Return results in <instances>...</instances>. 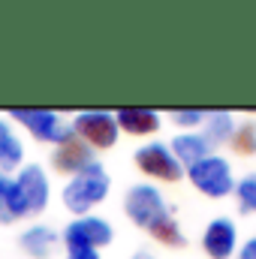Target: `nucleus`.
Instances as JSON below:
<instances>
[{
    "label": "nucleus",
    "instance_id": "nucleus-21",
    "mask_svg": "<svg viewBox=\"0 0 256 259\" xmlns=\"http://www.w3.org/2000/svg\"><path fill=\"white\" fill-rule=\"evenodd\" d=\"M66 259H100V253L91 247H66Z\"/></svg>",
    "mask_w": 256,
    "mask_h": 259
},
{
    "label": "nucleus",
    "instance_id": "nucleus-1",
    "mask_svg": "<svg viewBox=\"0 0 256 259\" xmlns=\"http://www.w3.org/2000/svg\"><path fill=\"white\" fill-rule=\"evenodd\" d=\"M109 193V175L100 163H91L84 172H78L64 187V205L72 214H88L94 205H100Z\"/></svg>",
    "mask_w": 256,
    "mask_h": 259
},
{
    "label": "nucleus",
    "instance_id": "nucleus-18",
    "mask_svg": "<svg viewBox=\"0 0 256 259\" xmlns=\"http://www.w3.org/2000/svg\"><path fill=\"white\" fill-rule=\"evenodd\" d=\"M238 205L241 211H256V175H247L241 184H238Z\"/></svg>",
    "mask_w": 256,
    "mask_h": 259
},
{
    "label": "nucleus",
    "instance_id": "nucleus-4",
    "mask_svg": "<svg viewBox=\"0 0 256 259\" xmlns=\"http://www.w3.org/2000/svg\"><path fill=\"white\" fill-rule=\"evenodd\" d=\"M124 211H127V217L136 226H145V229H148L154 220H160L163 214H169L160 190L151 187V184H136V187H130L127 199H124Z\"/></svg>",
    "mask_w": 256,
    "mask_h": 259
},
{
    "label": "nucleus",
    "instance_id": "nucleus-17",
    "mask_svg": "<svg viewBox=\"0 0 256 259\" xmlns=\"http://www.w3.org/2000/svg\"><path fill=\"white\" fill-rule=\"evenodd\" d=\"M229 145H232L235 154H241V157L256 154V127L250 121H247V124H238L235 133H232V139H229Z\"/></svg>",
    "mask_w": 256,
    "mask_h": 259
},
{
    "label": "nucleus",
    "instance_id": "nucleus-19",
    "mask_svg": "<svg viewBox=\"0 0 256 259\" xmlns=\"http://www.w3.org/2000/svg\"><path fill=\"white\" fill-rule=\"evenodd\" d=\"M172 121L181 127H199L205 121V112L202 109H172Z\"/></svg>",
    "mask_w": 256,
    "mask_h": 259
},
{
    "label": "nucleus",
    "instance_id": "nucleus-5",
    "mask_svg": "<svg viewBox=\"0 0 256 259\" xmlns=\"http://www.w3.org/2000/svg\"><path fill=\"white\" fill-rule=\"evenodd\" d=\"M72 133L91 148H112L118 142V121L109 112H81L72 121Z\"/></svg>",
    "mask_w": 256,
    "mask_h": 259
},
{
    "label": "nucleus",
    "instance_id": "nucleus-16",
    "mask_svg": "<svg viewBox=\"0 0 256 259\" xmlns=\"http://www.w3.org/2000/svg\"><path fill=\"white\" fill-rule=\"evenodd\" d=\"M148 232H151V238H157V241L166 244V247H181V244H184V235H181L178 223L172 220V214H163L160 220H154V223L148 226Z\"/></svg>",
    "mask_w": 256,
    "mask_h": 259
},
{
    "label": "nucleus",
    "instance_id": "nucleus-20",
    "mask_svg": "<svg viewBox=\"0 0 256 259\" xmlns=\"http://www.w3.org/2000/svg\"><path fill=\"white\" fill-rule=\"evenodd\" d=\"M9 178L0 172V226L3 223H12V211H9Z\"/></svg>",
    "mask_w": 256,
    "mask_h": 259
},
{
    "label": "nucleus",
    "instance_id": "nucleus-11",
    "mask_svg": "<svg viewBox=\"0 0 256 259\" xmlns=\"http://www.w3.org/2000/svg\"><path fill=\"white\" fill-rule=\"evenodd\" d=\"M172 154H175V160L181 163V166H196L199 160H205V157H211V145L205 142V136H196V133H181V136H175L172 139Z\"/></svg>",
    "mask_w": 256,
    "mask_h": 259
},
{
    "label": "nucleus",
    "instance_id": "nucleus-6",
    "mask_svg": "<svg viewBox=\"0 0 256 259\" xmlns=\"http://www.w3.org/2000/svg\"><path fill=\"white\" fill-rule=\"evenodd\" d=\"M136 166H139L145 175L160 178V181H178V178L184 175V169H181V163L175 160L172 148H166V145H160V142L139 148V151H136Z\"/></svg>",
    "mask_w": 256,
    "mask_h": 259
},
{
    "label": "nucleus",
    "instance_id": "nucleus-9",
    "mask_svg": "<svg viewBox=\"0 0 256 259\" xmlns=\"http://www.w3.org/2000/svg\"><path fill=\"white\" fill-rule=\"evenodd\" d=\"M52 163H55V169L61 172V175H78V172H84L91 163H97L94 160V148L88 145V142H81L75 133H69L64 142L55 148V157H52Z\"/></svg>",
    "mask_w": 256,
    "mask_h": 259
},
{
    "label": "nucleus",
    "instance_id": "nucleus-10",
    "mask_svg": "<svg viewBox=\"0 0 256 259\" xmlns=\"http://www.w3.org/2000/svg\"><path fill=\"white\" fill-rule=\"evenodd\" d=\"M235 241H238V232H235V223L226 220V217H217L208 223L205 235H202V247L211 259H229L235 250Z\"/></svg>",
    "mask_w": 256,
    "mask_h": 259
},
{
    "label": "nucleus",
    "instance_id": "nucleus-7",
    "mask_svg": "<svg viewBox=\"0 0 256 259\" xmlns=\"http://www.w3.org/2000/svg\"><path fill=\"white\" fill-rule=\"evenodd\" d=\"M112 241V226L100 217H84V220H72L64 229V244L66 247H91L100 250L103 244Z\"/></svg>",
    "mask_w": 256,
    "mask_h": 259
},
{
    "label": "nucleus",
    "instance_id": "nucleus-14",
    "mask_svg": "<svg viewBox=\"0 0 256 259\" xmlns=\"http://www.w3.org/2000/svg\"><path fill=\"white\" fill-rule=\"evenodd\" d=\"M21 157H24L21 142L15 139V133L9 130V124L0 121V169H3V172L15 169V166L21 163Z\"/></svg>",
    "mask_w": 256,
    "mask_h": 259
},
{
    "label": "nucleus",
    "instance_id": "nucleus-23",
    "mask_svg": "<svg viewBox=\"0 0 256 259\" xmlns=\"http://www.w3.org/2000/svg\"><path fill=\"white\" fill-rule=\"evenodd\" d=\"M133 259H154V256H151V253H136Z\"/></svg>",
    "mask_w": 256,
    "mask_h": 259
},
{
    "label": "nucleus",
    "instance_id": "nucleus-12",
    "mask_svg": "<svg viewBox=\"0 0 256 259\" xmlns=\"http://www.w3.org/2000/svg\"><path fill=\"white\" fill-rule=\"evenodd\" d=\"M115 121H118V130H124L130 136H148V133H157L160 127V118L151 109H118Z\"/></svg>",
    "mask_w": 256,
    "mask_h": 259
},
{
    "label": "nucleus",
    "instance_id": "nucleus-8",
    "mask_svg": "<svg viewBox=\"0 0 256 259\" xmlns=\"http://www.w3.org/2000/svg\"><path fill=\"white\" fill-rule=\"evenodd\" d=\"M15 187L21 196V205L27 214H39L49 205V178L39 166H24L21 175L15 178Z\"/></svg>",
    "mask_w": 256,
    "mask_h": 259
},
{
    "label": "nucleus",
    "instance_id": "nucleus-2",
    "mask_svg": "<svg viewBox=\"0 0 256 259\" xmlns=\"http://www.w3.org/2000/svg\"><path fill=\"white\" fill-rule=\"evenodd\" d=\"M190 181L196 190H202L211 199H220V196L232 193V172H229V163L223 157H205L199 160L196 166H190Z\"/></svg>",
    "mask_w": 256,
    "mask_h": 259
},
{
    "label": "nucleus",
    "instance_id": "nucleus-15",
    "mask_svg": "<svg viewBox=\"0 0 256 259\" xmlns=\"http://www.w3.org/2000/svg\"><path fill=\"white\" fill-rule=\"evenodd\" d=\"M232 133H235L232 115H226V112H208V118H205V142H208V145L229 142Z\"/></svg>",
    "mask_w": 256,
    "mask_h": 259
},
{
    "label": "nucleus",
    "instance_id": "nucleus-13",
    "mask_svg": "<svg viewBox=\"0 0 256 259\" xmlns=\"http://www.w3.org/2000/svg\"><path fill=\"white\" fill-rule=\"evenodd\" d=\"M18 244H21V250L27 253V256L33 259H49L55 253V244H58V235L49 229V226H30L21 238H18Z\"/></svg>",
    "mask_w": 256,
    "mask_h": 259
},
{
    "label": "nucleus",
    "instance_id": "nucleus-22",
    "mask_svg": "<svg viewBox=\"0 0 256 259\" xmlns=\"http://www.w3.org/2000/svg\"><path fill=\"white\" fill-rule=\"evenodd\" d=\"M241 259H256V235L244 244V247H241Z\"/></svg>",
    "mask_w": 256,
    "mask_h": 259
},
{
    "label": "nucleus",
    "instance_id": "nucleus-3",
    "mask_svg": "<svg viewBox=\"0 0 256 259\" xmlns=\"http://www.w3.org/2000/svg\"><path fill=\"white\" fill-rule=\"evenodd\" d=\"M12 121H18L33 139L61 145L72 130L52 112V109H12Z\"/></svg>",
    "mask_w": 256,
    "mask_h": 259
}]
</instances>
